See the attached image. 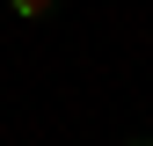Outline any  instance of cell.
Listing matches in <instances>:
<instances>
[{
    "label": "cell",
    "instance_id": "obj_1",
    "mask_svg": "<svg viewBox=\"0 0 153 146\" xmlns=\"http://www.w3.org/2000/svg\"><path fill=\"white\" fill-rule=\"evenodd\" d=\"M7 7H15V15H22V22H44V15H51V7H59V0H7Z\"/></svg>",
    "mask_w": 153,
    "mask_h": 146
},
{
    "label": "cell",
    "instance_id": "obj_2",
    "mask_svg": "<svg viewBox=\"0 0 153 146\" xmlns=\"http://www.w3.org/2000/svg\"><path fill=\"white\" fill-rule=\"evenodd\" d=\"M146 146H153V139H146Z\"/></svg>",
    "mask_w": 153,
    "mask_h": 146
}]
</instances>
